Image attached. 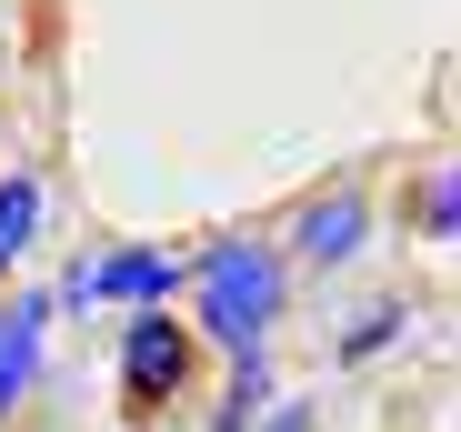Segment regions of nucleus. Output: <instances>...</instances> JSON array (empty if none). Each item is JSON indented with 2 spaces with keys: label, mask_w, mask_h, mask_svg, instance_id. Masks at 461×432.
Masks as SVG:
<instances>
[{
  "label": "nucleus",
  "mask_w": 461,
  "mask_h": 432,
  "mask_svg": "<svg viewBox=\"0 0 461 432\" xmlns=\"http://www.w3.org/2000/svg\"><path fill=\"white\" fill-rule=\"evenodd\" d=\"M181 292L201 302L191 332H201L211 352H271V322H281V302H291V262H281V242L241 232V242H211V252L191 262Z\"/></svg>",
  "instance_id": "nucleus-1"
},
{
  "label": "nucleus",
  "mask_w": 461,
  "mask_h": 432,
  "mask_svg": "<svg viewBox=\"0 0 461 432\" xmlns=\"http://www.w3.org/2000/svg\"><path fill=\"white\" fill-rule=\"evenodd\" d=\"M191 372H201V332L171 302H140L131 332H121V422L131 432H161V412L191 392Z\"/></svg>",
  "instance_id": "nucleus-2"
},
{
  "label": "nucleus",
  "mask_w": 461,
  "mask_h": 432,
  "mask_svg": "<svg viewBox=\"0 0 461 432\" xmlns=\"http://www.w3.org/2000/svg\"><path fill=\"white\" fill-rule=\"evenodd\" d=\"M361 242H371V191H361V181H331L321 201L291 211L281 262H291V271H341V262H361Z\"/></svg>",
  "instance_id": "nucleus-3"
},
{
  "label": "nucleus",
  "mask_w": 461,
  "mask_h": 432,
  "mask_svg": "<svg viewBox=\"0 0 461 432\" xmlns=\"http://www.w3.org/2000/svg\"><path fill=\"white\" fill-rule=\"evenodd\" d=\"M50 292H11L0 281V422H11L21 402H31V382H41V352H50Z\"/></svg>",
  "instance_id": "nucleus-4"
},
{
  "label": "nucleus",
  "mask_w": 461,
  "mask_h": 432,
  "mask_svg": "<svg viewBox=\"0 0 461 432\" xmlns=\"http://www.w3.org/2000/svg\"><path fill=\"white\" fill-rule=\"evenodd\" d=\"M181 281H191V262L181 252H161V242H121V252H101V302H171L181 292Z\"/></svg>",
  "instance_id": "nucleus-5"
},
{
  "label": "nucleus",
  "mask_w": 461,
  "mask_h": 432,
  "mask_svg": "<svg viewBox=\"0 0 461 432\" xmlns=\"http://www.w3.org/2000/svg\"><path fill=\"white\" fill-rule=\"evenodd\" d=\"M41 211H50V171L41 161H11V171H0V281H21V262L41 242Z\"/></svg>",
  "instance_id": "nucleus-6"
},
{
  "label": "nucleus",
  "mask_w": 461,
  "mask_h": 432,
  "mask_svg": "<svg viewBox=\"0 0 461 432\" xmlns=\"http://www.w3.org/2000/svg\"><path fill=\"white\" fill-rule=\"evenodd\" d=\"M402 222H411L431 252H451V232H461V171H451V161H431V171L411 181V211H402Z\"/></svg>",
  "instance_id": "nucleus-7"
},
{
  "label": "nucleus",
  "mask_w": 461,
  "mask_h": 432,
  "mask_svg": "<svg viewBox=\"0 0 461 432\" xmlns=\"http://www.w3.org/2000/svg\"><path fill=\"white\" fill-rule=\"evenodd\" d=\"M230 363H241V372H230V392H221V422H211V432H251V422H261V402H271V352H230Z\"/></svg>",
  "instance_id": "nucleus-8"
},
{
  "label": "nucleus",
  "mask_w": 461,
  "mask_h": 432,
  "mask_svg": "<svg viewBox=\"0 0 461 432\" xmlns=\"http://www.w3.org/2000/svg\"><path fill=\"white\" fill-rule=\"evenodd\" d=\"M402 332H411V312H402V302H371V312L341 332V363H371V352H392Z\"/></svg>",
  "instance_id": "nucleus-9"
},
{
  "label": "nucleus",
  "mask_w": 461,
  "mask_h": 432,
  "mask_svg": "<svg viewBox=\"0 0 461 432\" xmlns=\"http://www.w3.org/2000/svg\"><path fill=\"white\" fill-rule=\"evenodd\" d=\"M50 302H70V312H101V262H70Z\"/></svg>",
  "instance_id": "nucleus-10"
},
{
  "label": "nucleus",
  "mask_w": 461,
  "mask_h": 432,
  "mask_svg": "<svg viewBox=\"0 0 461 432\" xmlns=\"http://www.w3.org/2000/svg\"><path fill=\"white\" fill-rule=\"evenodd\" d=\"M251 432H312V412H301V402H261V422Z\"/></svg>",
  "instance_id": "nucleus-11"
}]
</instances>
